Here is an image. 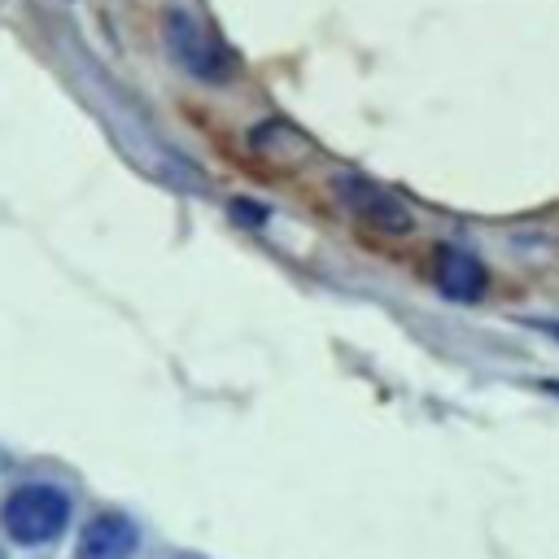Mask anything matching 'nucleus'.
<instances>
[{
	"label": "nucleus",
	"instance_id": "obj_1",
	"mask_svg": "<svg viewBox=\"0 0 559 559\" xmlns=\"http://www.w3.org/2000/svg\"><path fill=\"white\" fill-rule=\"evenodd\" d=\"M162 39H166L170 61H175L183 74H192L197 83L223 87V83L236 79V57H231L188 9H166V17H162Z\"/></svg>",
	"mask_w": 559,
	"mask_h": 559
},
{
	"label": "nucleus",
	"instance_id": "obj_2",
	"mask_svg": "<svg viewBox=\"0 0 559 559\" xmlns=\"http://www.w3.org/2000/svg\"><path fill=\"white\" fill-rule=\"evenodd\" d=\"M0 520H4V533L17 546H44V542H52L70 524V498L57 485L31 480V485H17L4 498Z\"/></svg>",
	"mask_w": 559,
	"mask_h": 559
},
{
	"label": "nucleus",
	"instance_id": "obj_3",
	"mask_svg": "<svg viewBox=\"0 0 559 559\" xmlns=\"http://www.w3.org/2000/svg\"><path fill=\"white\" fill-rule=\"evenodd\" d=\"M332 188H336V197L345 201V210H349L354 218H362L367 227H376V231L402 236V231H411V227H415V218H411L406 201H397L389 188L371 183L367 175H349V170H341V175L332 179Z\"/></svg>",
	"mask_w": 559,
	"mask_h": 559
},
{
	"label": "nucleus",
	"instance_id": "obj_4",
	"mask_svg": "<svg viewBox=\"0 0 559 559\" xmlns=\"http://www.w3.org/2000/svg\"><path fill=\"white\" fill-rule=\"evenodd\" d=\"M489 275H485V262L459 245H441L437 249V288L450 297V301H476L485 293Z\"/></svg>",
	"mask_w": 559,
	"mask_h": 559
},
{
	"label": "nucleus",
	"instance_id": "obj_5",
	"mask_svg": "<svg viewBox=\"0 0 559 559\" xmlns=\"http://www.w3.org/2000/svg\"><path fill=\"white\" fill-rule=\"evenodd\" d=\"M135 542H140L135 524H131L127 515L105 511V515H96V520L79 533V559H127V555L135 550Z\"/></svg>",
	"mask_w": 559,
	"mask_h": 559
},
{
	"label": "nucleus",
	"instance_id": "obj_6",
	"mask_svg": "<svg viewBox=\"0 0 559 559\" xmlns=\"http://www.w3.org/2000/svg\"><path fill=\"white\" fill-rule=\"evenodd\" d=\"M546 332H550V336H559V323H546Z\"/></svg>",
	"mask_w": 559,
	"mask_h": 559
}]
</instances>
